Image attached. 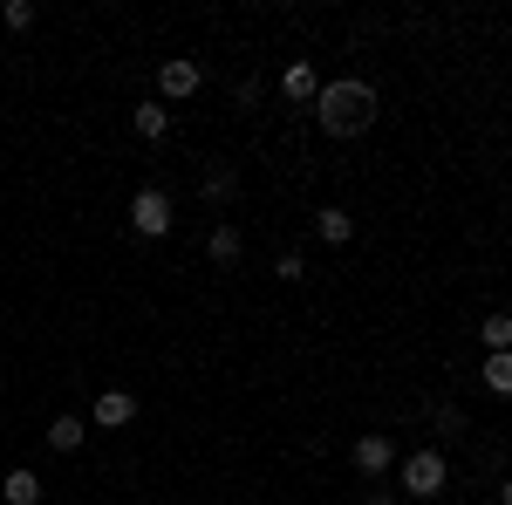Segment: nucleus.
Returning a JSON list of instances; mask_svg holds the SVG:
<instances>
[{"instance_id":"f257e3e1","label":"nucleus","mask_w":512,"mask_h":505,"mask_svg":"<svg viewBox=\"0 0 512 505\" xmlns=\"http://www.w3.org/2000/svg\"><path fill=\"white\" fill-rule=\"evenodd\" d=\"M376 110H383V103H376V89H369L362 76H342V82H328V89L315 96V123L328 130V137H342V144L362 137V130L376 123Z\"/></svg>"},{"instance_id":"f03ea898","label":"nucleus","mask_w":512,"mask_h":505,"mask_svg":"<svg viewBox=\"0 0 512 505\" xmlns=\"http://www.w3.org/2000/svg\"><path fill=\"white\" fill-rule=\"evenodd\" d=\"M396 465H403V499H437V492H444V478H451V465H444V451H437V444L410 451V458H396Z\"/></svg>"},{"instance_id":"7ed1b4c3","label":"nucleus","mask_w":512,"mask_h":505,"mask_svg":"<svg viewBox=\"0 0 512 505\" xmlns=\"http://www.w3.org/2000/svg\"><path fill=\"white\" fill-rule=\"evenodd\" d=\"M171 226H178V212H171V192L144 185V192L130 198V233H137V239H171Z\"/></svg>"},{"instance_id":"20e7f679","label":"nucleus","mask_w":512,"mask_h":505,"mask_svg":"<svg viewBox=\"0 0 512 505\" xmlns=\"http://www.w3.org/2000/svg\"><path fill=\"white\" fill-rule=\"evenodd\" d=\"M198 82H205V69H198L192 55H164L158 62V103H185V96H198Z\"/></svg>"},{"instance_id":"39448f33","label":"nucleus","mask_w":512,"mask_h":505,"mask_svg":"<svg viewBox=\"0 0 512 505\" xmlns=\"http://www.w3.org/2000/svg\"><path fill=\"white\" fill-rule=\"evenodd\" d=\"M349 465L362 471V478H383V471L396 465V444H390V437H355V444H349Z\"/></svg>"},{"instance_id":"423d86ee","label":"nucleus","mask_w":512,"mask_h":505,"mask_svg":"<svg viewBox=\"0 0 512 505\" xmlns=\"http://www.w3.org/2000/svg\"><path fill=\"white\" fill-rule=\"evenodd\" d=\"M130 417H137V396H130V389H103V396L89 403V424H103V430H123Z\"/></svg>"},{"instance_id":"0eeeda50","label":"nucleus","mask_w":512,"mask_h":505,"mask_svg":"<svg viewBox=\"0 0 512 505\" xmlns=\"http://www.w3.org/2000/svg\"><path fill=\"white\" fill-rule=\"evenodd\" d=\"M280 96H287V103H315L321 96L315 62H287V69H280Z\"/></svg>"},{"instance_id":"6e6552de","label":"nucleus","mask_w":512,"mask_h":505,"mask_svg":"<svg viewBox=\"0 0 512 505\" xmlns=\"http://www.w3.org/2000/svg\"><path fill=\"white\" fill-rule=\"evenodd\" d=\"M205 253H212V267H239L246 239H239V226H233V219H219V226L205 233Z\"/></svg>"},{"instance_id":"1a4fd4ad","label":"nucleus","mask_w":512,"mask_h":505,"mask_svg":"<svg viewBox=\"0 0 512 505\" xmlns=\"http://www.w3.org/2000/svg\"><path fill=\"white\" fill-rule=\"evenodd\" d=\"M130 130H137L144 144H164V137H171V110H164V103H137V110H130Z\"/></svg>"},{"instance_id":"9d476101","label":"nucleus","mask_w":512,"mask_h":505,"mask_svg":"<svg viewBox=\"0 0 512 505\" xmlns=\"http://www.w3.org/2000/svg\"><path fill=\"white\" fill-rule=\"evenodd\" d=\"M315 239H321V246H349V239H355V219L342 212V205H321V212H315Z\"/></svg>"},{"instance_id":"9b49d317","label":"nucleus","mask_w":512,"mask_h":505,"mask_svg":"<svg viewBox=\"0 0 512 505\" xmlns=\"http://www.w3.org/2000/svg\"><path fill=\"white\" fill-rule=\"evenodd\" d=\"M0 499H7V505H41V478L28 465L7 471V478H0Z\"/></svg>"},{"instance_id":"f8f14e48","label":"nucleus","mask_w":512,"mask_h":505,"mask_svg":"<svg viewBox=\"0 0 512 505\" xmlns=\"http://www.w3.org/2000/svg\"><path fill=\"white\" fill-rule=\"evenodd\" d=\"M198 192H205V205H226V198L239 192V171H233V164H212V171L198 178Z\"/></svg>"},{"instance_id":"ddd939ff","label":"nucleus","mask_w":512,"mask_h":505,"mask_svg":"<svg viewBox=\"0 0 512 505\" xmlns=\"http://www.w3.org/2000/svg\"><path fill=\"white\" fill-rule=\"evenodd\" d=\"M478 342H485V355H506L512 349V314H485V321H478Z\"/></svg>"},{"instance_id":"4468645a","label":"nucleus","mask_w":512,"mask_h":505,"mask_svg":"<svg viewBox=\"0 0 512 505\" xmlns=\"http://www.w3.org/2000/svg\"><path fill=\"white\" fill-rule=\"evenodd\" d=\"M82 437H89L82 417H55V424H48V444H55V451H82Z\"/></svg>"},{"instance_id":"2eb2a0df","label":"nucleus","mask_w":512,"mask_h":505,"mask_svg":"<svg viewBox=\"0 0 512 505\" xmlns=\"http://www.w3.org/2000/svg\"><path fill=\"white\" fill-rule=\"evenodd\" d=\"M485 389H492V396H512V349L485 355Z\"/></svg>"},{"instance_id":"dca6fc26","label":"nucleus","mask_w":512,"mask_h":505,"mask_svg":"<svg viewBox=\"0 0 512 505\" xmlns=\"http://www.w3.org/2000/svg\"><path fill=\"white\" fill-rule=\"evenodd\" d=\"M0 28L28 35V28H35V0H7V7H0Z\"/></svg>"},{"instance_id":"f3484780","label":"nucleus","mask_w":512,"mask_h":505,"mask_svg":"<svg viewBox=\"0 0 512 505\" xmlns=\"http://www.w3.org/2000/svg\"><path fill=\"white\" fill-rule=\"evenodd\" d=\"M431 424H437V437H465V410H458V403H437Z\"/></svg>"},{"instance_id":"a211bd4d","label":"nucleus","mask_w":512,"mask_h":505,"mask_svg":"<svg viewBox=\"0 0 512 505\" xmlns=\"http://www.w3.org/2000/svg\"><path fill=\"white\" fill-rule=\"evenodd\" d=\"M274 273L287 280V287H294V280H308V260H301V253H280V260H274Z\"/></svg>"},{"instance_id":"6ab92c4d","label":"nucleus","mask_w":512,"mask_h":505,"mask_svg":"<svg viewBox=\"0 0 512 505\" xmlns=\"http://www.w3.org/2000/svg\"><path fill=\"white\" fill-rule=\"evenodd\" d=\"M369 505H410V499H396V492H369Z\"/></svg>"},{"instance_id":"aec40b11","label":"nucleus","mask_w":512,"mask_h":505,"mask_svg":"<svg viewBox=\"0 0 512 505\" xmlns=\"http://www.w3.org/2000/svg\"><path fill=\"white\" fill-rule=\"evenodd\" d=\"M499 505H512V478H499Z\"/></svg>"}]
</instances>
